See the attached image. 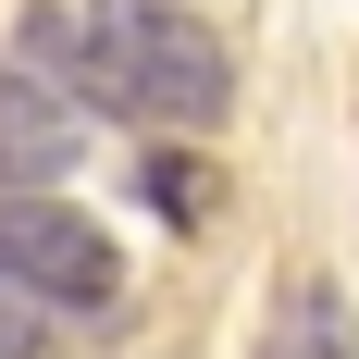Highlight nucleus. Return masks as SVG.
Wrapping results in <instances>:
<instances>
[{"label":"nucleus","instance_id":"obj_1","mask_svg":"<svg viewBox=\"0 0 359 359\" xmlns=\"http://www.w3.org/2000/svg\"><path fill=\"white\" fill-rule=\"evenodd\" d=\"M13 50L74 111H111V124H149V137H211L236 111V62L186 0H25Z\"/></svg>","mask_w":359,"mask_h":359},{"label":"nucleus","instance_id":"obj_2","mask_svg":"<svg viewBox=\"0 0 359 359\" xmlns=\"http://www.w3.org/2000/svg\"><path fill=\"white\" fill-rule=\"evenodd\" d=\"M0 260L50 297V310H111V297H124L111 236L74 211V198H50V186H0Z\"/></svg>","mask_w":359,"mask_h":359},{"label":"nucleus","instance_id":"obj_3","mask_svg":"<svg viewBox=\"0 0 359 359\" xmlns=\"http://www.w3.org/2000/svg\"><path fill=\"white\" fill-rule=\"evenodd\" d=\"M74 149H87V111L37 62H0V186H62Z\"/></svg>","mask_w":359,"mask_h":359},{"label":"nucleus","instance_id":"obj_4","mask_svg":"<svg viewBox=\"0 0 359 359\" xmlns=\"http://www.w3.org/2000/svg\"><path fill=\"white\" fill-rule=\"evenodd\" d=\"M137 198H149L161 223H211V161H186V149H149Z\"/></svg>","mask_w":359,"mask_h":359},{"label":"nucleus","instance_id":"obj_5","mask_svg":"<svg viewBox=\"0 0 359 359\" xmlns=\"http://www.w3.org/2000/svg\"><path fill=\"white\" fill-rule=\"evenodd\" d=\"M50 334H62V310H50V297L0 260V359H50Z\"/></svg>","mask_w":359,"mask_h":359},{"label":"nucleus","instance_id":"obj_6","mask_svg":"<svg viewBox=\"0 0 359 359\" xmlns=\"http://www.w3.org/2000/svg\"><path fill=\"white\" fill-rule=\"evenodd\" d=\"M297 347H310V359H359V347H347V310H334V285H297Z\"/></svg>","mask_w":359,"mask_h":359}]
</instances>
